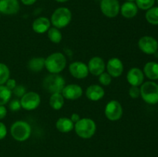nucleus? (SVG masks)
Instances as JSON below:
<instances>
[{"label":"nucleus","mask_w":158,"mask_h":157,"mask_svg":"<svg viewBox=\"0 0 158 157\" xmlns=\"http://www.w3.org/2000/svg\"><path fill=\"white\" fill-rule=\"evenodd\" d=\"M66 66V56L61 52H54L45 58V68L50 73L59 74Z\"/></svg>","instance_id":"f257e3e1"},{"label":"nucleus","mask_w":158,"mask_h":157,"mask_svg":"<svg viewBox=\"0 0 158 157\" xmlns=\"http://www.w3.org/2000/svg\"><path fill=\"white\" fill-rule=\"evenodd\" d=\"M66 86V82L63 77L59 74H52L45 77L43 82V86L49 93H61Z\"/></svg>","instance_id":"f03ea898"},{"label":"nucleus","mask_w":158,"mask_h":157,"mask_svg":"<svg viewBox=\"0 0 158 157\" xmlns=\"http://www.w3.org/2000/svg\"><path fill=\"white\" fill-rule=\"evenodd\" d=\"M76 133L83 139H89L95 134L97 125L95 122L89 118L80 119L74 126Z\"/></svg>","instance_id":"7ed1b4c3"},{"label":"nucleus","mask_w":158,"mask_h":157,"mask_svg":"<svg viewBox=\"0 0 158 157\" xmlns=\"http://www.w3.org/2000/svg\"><path fill=\"white\" fill-rule=\"evenodd\" d=\"M72 12L68 8L60 7L56 9L51 15V23L57 29H63L70 23Z\"/></svg>","instance_id":"20e7f679"},{"label":"nucleus","mask_w":158,"mask_h":157,"mask_svg":"<svg viewBox=\"0 0 158 157\" xmlns=\"http://www.w3.org/2000/svg\"><path fill=\"white\" fill-rule=\"evenodd\" d=\"M140 95L145 103L150 105L158 103V85L152 81L143 83L140 87Z\"/></svg>","instance_id":"39448f33"},{"label":"nucleus","mask_w":158,"mask_h":157,"mask_svg":"<svg viewBox=\"0 0 158 157\" xmlns=\"http://www.w3.org/2000/svg\"><path fill=\"white\" fill-rule=\"evenodd\" d=\"M10 132L14 139L19 142H24L30 136L31 126L27 122L19 120L12 125Z\"/></svg>","instance_id":"423d86ee"},{"label":"nucleus","mask_w":158,"mask_h":157,"mask_svg":"<svg viewBox=\"0 0 158 157\" xmlns=\"http://www.w3.org/2000/svg\"><path fill=\"white\" fill-rule=\"evenodd\" d=\"M100 10L105 16L114 18L120 12V2L118 0H100Z\"/></svg>","instance_id":"0eeeda50"},{"label":"nucleus","mask_w":158,"mask_h":157,"mask_svg":"<svg viewBox=\"0 0 158 157\" xmlns=\"http://www.w3.org/2000/svg\"><path fill=\"white\" fill-rule=\"evenodd\" d=\"M105 115L110 121L119 120L123 115V107L117 100H111L105 107Z\"/></svg>","instance_id":"6e6552de"},{"label":"nucleus","mask_w":158,"mask_h":157,"mask_svg":"<svg viewBox=\"0 0 158 157\" xmlns=\"http://www.w3.org/2000/svg\"><path fill=\"white\" fill-rule=\"evenodd\" d=\"M41 99L40 95L35 92H26L20 99L22 108L27 111H32L38 108Z\"/></svg>","instance_id":"1a4fd4ad"},{"label":"nucleus","mask_w":158,"mask_h":157,"mask_svg":"<svg viewBox=\"0 0 158 157\" xmlns=\"http://www.w3.org/2000/svg\"><path fill=\"white\" fill-rule=\"evenodd\" d=\"M138 47L143 53L153 55L157 52L158 42L154 37L145 35L139 39Z\"/></svg>","instance_id":"9d476101"},{"label":"nucleus","mask_w":158,"mask_h":157,"mask_svg":"<svg viewBox=\"0 0 158 157\" xmlns=\"http://www.w3.org/2000/svg\"><path fill=\"white\" fill-rule=\"evenodd\" d=\"M69 70L74 78H79V79L87 77L89 72L87 65L82 62H74L71 63L69 66Z\"/></svg>","instance_id":"9b49d317"},{"label":"nucleus","mask_w":158,"mask_h":157,"mask_svg":"<svg viewBox=\"0 0 158 157\" xmlns=\"http://www.w3.org/2000/svg\"><path fill=\"white\" fill-rule=\"evenodd\" d=\"M20 9L19 0H0V13L4 15H15Z\"/></svg>","instance_id":"f8f14e48"},{"label":"nucleus","mask_w":158,"mask_h":157,"mask_svg":"<svg viewBox=\"0 0 158 157\" xmlns=\"http://www.w3.org/2000/svg\"><path fill=\"white\" fill-rule=\"evenodd\" d=\"M61 94L64 99L69 100H76L80 99L83 95V89L77 84H69L65 86Z\"/></svg>","instance_id":"ddd939ff"},{"label":"nucleus","mask_w":158,"mask_h":157,"mask_svg":"<svg viewBox=\"0 0 158 157\" xmlns=\"http://www.w3.org/2000/svg\"><path fill=\"white\" fill-rule=\"evenodd\" d=\"M107 73L111 77H119L122 75L123 71V64L118 58H112L109 59L106 64Z\"/></svg>","instance_id":"4468645a"},{"label":"nucleus","mask_w":158,"mask_h":157,"mask_svg":"<svg viewBox=\"0 0 158 157\" xmlns=\"http://www.w3.org/2000/svg\"><path fill=\"white\" fill-rule=\"evenodd\" d=\"M127 79L131 86H140L143 83L144 74L139 68H132L127 74Z\"/></svg>","instance_id":"2eb2a0df"},{"label":"nucleus","mask_w":158,"mask_h":157,"mask_svg":"<svg viewBox=\"0 0 158 157\" xmlns=\"http://www.w3.org/2000/svg\"><path fill=\"white\" fill-rule=\"evenodd\" d=\"M88 69L89 72L94 75H100L104 72L106 69V65L102 58L98 56L93 57L88 63Z\"/></svg>","instance_id":"dca6fc26"},{"label":"nucleus","mask_w":158,"mask_h":157,"mask_svg":"<svg viewBox=\"0 0 158 157\" xmlns=\"http://www.w3.org/2000/svg\"><path fill=\"white\" fill-rule=\"evenodd\" d=\"M105 95L104 89L99 85H91L88 86L86 90V95L91 101L100 100Z\"/></svg>","instance_id":"f3484780"},{"label":"nucleus","mask_w":158,"mask_h":157,"mask_svg":"<svg viewBox=\"0 0 158 157\" xmlns=\"http://www.w3.org/2000/svg\"><path fill=\"white\" fill-rule=\"evenodd\" d=\"M51 22L46 17H39L35 18L32 23V29L35 32L43 34L47 32L50 28Z\"/></svg>","instance_id":"a211bd4d"},{"label":"nucleus","mask_w":158,"mask_h":157,"mask_svg":"<svg viewBox=\"0 0 158 157\" xmlns=\"http://www.w3.org/2000/svg\"><path fill=\"white\" fill-rule=\"evenodd\" d=\"M120 12L124 18H133L138 12V7L134 2H126L120 6Z\"/></svg>","instance_id":"6ab92c4d"},{"label":"nucleus","mask_w":158,"mask_h":157,"mask_svg":"<svg viewBox=\"0 0 158 157\" xmlns=\"http://www.w3.org/2000/svg\"><path fill=\"white\" fill-rule=\"evenodd\" d=\"M56 127L57 130L60 131V132L66 133L74 129V123L71 121L70 119L66 118V117H62L56 121Z\"/></svg>","instance_id":"aec40b11"},{"label":"nucleus","mask_w":158,"mask_h":157,"mask_svg":"<svg viewBox=\"0 0 158 157\" xmlns=\"http://www.w3.org/2000/svg\"><path fill=\"white\" fill-rule=\"evenodd\" d=\"M143 74L151 80L158 79V63L155 62L146 63L143 68Z\"/></svg>","instance_id":"412c9836"},{"label":"nucleus","mask_w":158,"mask_h":157,"mask_svg":"<svg viewBox=\"0 0 158 157\" xmlns=\"http://www.w3.org/2000/svg\"><path fill=\"white\" fill-rule=\"evenodd\" d=\"M45 67V58L42 57H35L28 62V68L34 72H40Z\"/></svg>","instance_id":"4be33fe9"},{"label":"nucleus","mask_w":158,"mask_h":157,"mask_svg":"<svg viewBox=\"0 0 158 157\" xmlns=\"http://www.w3.org/2000/svg\"><path fill=\"white\" fill-rule=\"evenodd\" d=\"M49 105L55 110H60L64 105V97L61 93L52 94L49 98Z\"/></svg>","instance_id":"5701e85b"},{"label":"nucleus","mask_w":158,"mask_h":157,"mask_svg":"<svg viewBox=\"0 0 158 157\" xmlns=\"http://www.w3.org/2000/svg\"><path fill=\"white\" fill-rule=\"evenodd\" d=\"M145 18L150 24L158 26V6L157 7L153 6L152 8L147 10Z\"/></svg>","instance_id":"b1692460"},{"label":"nucleus","mask_w":158,"mask_h":157,"mask_svg":"<svg viewBox=\"0 0 158 157\" xmlns=\"http://www.w3.org/2000/svg\"><path fill=\"white\" fill-rule=\"evenodd\" d=\"M12 91L9 90L6 86H0V106H5L10 100Z\"/></svg>","instance_id":"393cba45"},{"label":"nucleus","mask_w":158,"mask_h":157,"mask_svg":"<svg viewBox=\"0 0 158 157\" xmlns=\"http://www.w3.org/2000/svg\"><path fill=\"white\" fill-rule=\"evenodd\" d=\"M48 32V37L53 43H60L62 40V33L59 29L56 27L50 28Z\"/></svg>","instance_id":"a878e982"},{"label":"nucleus","mask_w":158,"mask_h":157,"mask_svg":"<svg viewBox=\"0 0 158 157\" xmlns=\"http://www.w3.org/2000/svg\"><path fill=\"white\" fill-rule=\"evenodd\" d=\"M10 76L9 67L4 63L0 62V86L4 85Z\"/></svg>","instance_id":"bb28decb"},{"label":"nucleus","mask_w":158,"mask_h":157,"mask_svg":"<svg viewBox=\"0 0 158 157\" xmlns=\"http://www.w3.org/2000/svg\"><path fill=\"white\" fill-rule=\"evenodd\" d=\"M135 2L138 9L142 10H148L152 8L155 3V0H135Z\"/></svg>","instance_id":"cd10ccee"},{"label":"nucleus","mask_w":158,"mask_h":157,"mask_svg":"<svg viewBox=\"0 0 158 157\" xmlns=\"http://www.w3.org/2000/svg\"><path fill=\"white\" fill-rule=\"evenodd\" d=\"M112 81V77L107 73V72H104L100 74L99 75V82L103 86H109Z\"/></svg>","instance_id":"c85d7f7f"},{"label":"nucleus","mask_w":158,"mask_h":157,"mask_svg":"<svg viewBox=\"0 0 158 157\" xmlns=\"http://www.w3.org/2000/svg\"><path fill=\"white\" fill-rule=\"evenodd\" d=\"M12 92H13L14 95H15V96L22 98V97L26 93V89L25 86H22V85H17V86L14 88V89Z\"/></svg>","instance_id":"c756f323"},{"label":"nucleus","mask_w":158,"mask_h":157,"mask_svg":"<svg viewBox=\"0 0 158 157\" xmlns=\"http://www.w3.org/2000/svg\"><path fill=\"white\" fill-rule=\"evenodd\" d=\"M9 109H10L11 111H13V112L19 111L22 108L20 100H19V99L12 100V101L9 103Z\"/></svg>","instance_id":"7c9ffc66"},{"label":"nucleus","mask_w":158,"mask_h":157,"mask_svg":"<svg viewBox=\"0 0 158 157\" xmlns=\"http://www.w3.org/2000/svg\"><path fill=\"white\" fill-rule=\"evenodd\" d=\"M129 95L132 99H137L140 95V89L139 86H131L129 90Z\"/></svg>","instance_id":"2f4dec72"},{"label":"nucleus","mask_w":158,"mask_h":157,"mask_svg":"<svg viewBox=\"0 0 158 157\" xmlns=\"http://www.w3.org/2000/svg\"><path fill=\"white\" fill-rule=\"evenodd\" d=\"M6 84V86L9 89V90L12 91L14 89V88L17 86L16 84V81H15L14 78H9V79L6 81V83H5Z\"/></svg>","instance_id":"473e14b6"},{"label":"nucleus","mask_w":158,"mask_h":157,"mask_svg":"<svg viewBox=\"0 0 158 157\" xmlns=\"http://www.w3.org/2000/svg\"><path fill=\"white\" fill-rule=\"evenodd\" d=\"M7 135V129L6 125L0 122V140L3 139Z\"/></svg>","instance_id":"72a5a7b5"},{"label":"nucleus","mask_w":158,"mask_h":157,"mask_svg":"<svg viewBox=\"0 0 158 157\" xmlns=\"http://www.w3.org/2000/svg\"><path fill=\"white\" fill-rule=\"evenodd\" d=\"M7 109L4 106H0V119H2L6 116Z\"/></svg>","instance_id":"f704fd0d"},{"label":"nucleus","mask_w":158,"mask_h":157,"mask_svg":"<svg viewBox=\"0 0 158 157\" xmlns=\"http://www.w3.org/2000/svg\"><path fill=\"white\" fill-rule=\"evenodd\" d=\"M70 119H71V121H72L73 123H77V122H78L79 120L80 119V115H79V114H77V113H73L72 115H71Z\"/></svg>","instance_id":"c9c22d12"},{"label":"nucleus","mask_w":158,"mask_h":157,"mask_svg":"<svg viewBox=\"0 0 158 157\" xmlns=\"http://www.w3.org/2000/svg\"><path fill=\"white\" fill-rule=\"evenodd\" d=\"M22 2L23 4H24L25 6H32L33 5L37 0H20Z\"/></svg>","instance_id":"e433bc0d"},{"label":"nucleus","mask_w":158,"mask_h":157,"mask_svg":"<svg viewBox=\"0 0 158 157\" xmlns=\"http://www.w3.org/2000/svg\"><path fill=\"white\" fill-rule=\"evenodd\" d=\"M56 2H60V3H64V2H68L69 0H55Z\"/></svg>","instance_id":"4c0bfd02"},{"label":"nucleus","mask_w":158,"mask_h":157,"mask_svg":"<svg viewBox=\"0 0 158 157\" xmlns=\"http://www.w3.org/2000/svg\"><path fill=\"white\" fill-rule=\"evenodd\" d=\"M135 0H127V2H134Z\"/></svg>","instance_id":"58836bf2"},{"label":"nucleus","mask_w":158,"mask_h":157,"mask_svg":"<svg viewBox=\"0 0 158 157\" xmlns=\"http://www.w3.org/2000/svg\"><path fill=\"white\" fill-rule=\"evenodd\" d=\"M157 4H158V0H157Z\"/></svg>","instance_id":"ea45409f"},{"label":"nucleus","mask_w":158,"mask_h":157,"mask_svg":"<svg viewBox=\"0 0 158 157\" xmlns=\"http://www.w3.org/2000/svg\"><path fill=\"white\" fill-rule=\"evenodd\" d=\"M0 16H1V13H0Z\"/></svg>","instance_id":"a19ab883"}]
</instances>
